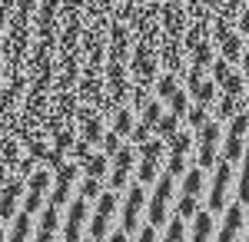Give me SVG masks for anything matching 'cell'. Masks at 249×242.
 <instances>
[{
  "instance_id": "14",
  "label": "cell",
  "mask_w": 249,
  "mask_h": 242,
  "mask_svg": "<svg viewBox=\"0 0 249 242\" xmlns=\"http://www.w3.org/2000/svg\"><path fill=\"white\" fill-rule=\"evenodd\" d=\"M219 86H223V93L243 96V93H246V73H243V70H230V73H226V80H223Z\"/></svg>"
},
{
  "instance_id": "25",
  "label": "cell",
  "mask_w": 249,
  "mask_h": 242,
  "mask_svg": "<svg viewBox=\"0 0 249 242\" xmlns=\"http://www.w3.org/2000/svg\"><path fill=\"white\" fill-rule=\"evenodd\" d=\"M136 239H143V242H153V239H160V232H156V225H153V223H146V219H143V225L136 229Z\"/></svg>"
},
{
  "instance_id": "16",
  "label": "cell",
  "mask_w": 249,
  "mask_h": 242,
  "mask_svg": "<svg viewBox=\"0 0 249 242\" xmlns=\"http://www.w3.org/2000/svg\"><path fill=\"white\" fill-rule=\"evenodd\" d=\"M239 53H243V34H230V37L219 43V56H226L230 63H236Z\"/></svg>"
},
{
  "instance_id": "9",
  "label": "cell",
  "mask_w": 249,
  "mask_h": 242,
  "mask_svg": "<svg viewBox=\"0 0 249 242\" xmlns=\"http://www.w3.org/2000/svg\"><path fill=\"white\" fill-rule=\"evenodd\" d=\"M153 90L160 100H170L176 90H179V73H173V70H166V73H160L153 80Z\"/></svg>"
},
{
  "instance_id": "11",
  "label": "cell",
  "mask_w": 249,
  "mask_h": 242,
  "mask_svg": "<svg viewBox=\"0 0 249 242\" xmlns=\"http://www.w3.org/2000/svg\"><path fill=\"white\" fill-rule=\"evenodd\" d=\"M160 116H163V100H160V96H150V100L143 103V110H140V123H146V126L153 130L156 123H160Z\"/></svg>"
},
{
  "instance_id": "2",
  "label": "cell",
  "mask_w": 249,
  "mask_h": 242,
  "mask_svg": "<svg viewBox=\"0 0 249 242\" xmlns=\"http://www.w3.org/2000/svg\"><path fill=\"white\" fill-rule=\"evenodd\" d=\"M230 186H232V159H216V176L210 189V212H223L230 206Z\"/></svg>"
},
{
  "instance_id": "12",
  "label": "cell",
  "mask_w": 249,
  "mask_h": 242,
  "mask_svg": "<svg viewBox=\"0 0 249 242\" xmlns=\"http://www.w3.org/2000/svg\"><path fill=\"white\" fill-rule=\"evenodd\" d=\"M183 120H186V126L196 133L199 126H203V123H206V120H210V106H206V103H193V106H186Z\"/></svg>"
},
{
  "instance_id": "29",
  "label": "cell",
  "mask_w": 249,
  "mask_h": 242,
  "mask_svg": "<svg viewBox=\"0 0 249 242\" xmlns=\"http://www.w3.org/2000/svg\"><path fill=\"white\" fill-rule=\"evenodd\" d=\"M246 239H249V232H246Z\"/></svg>"
},
{
  "instance_id": "26",
  "label": "cell",
  "mask_w": 249,
  "mask_h": 242,
  "mask_svg": "<svg viewBox=\"0 0 249 242\" xmlns=\"http://www.w3.org/2000/svg\"><path fill=\"white\" fill-rule=\"evenodd\" d=\"M236 27H239V34H249V3L239 7V14H236Z\"/></svg>"
},
{
  "instance_id": "28",
  "label": "cell",
  "mask_w": 249,
  "mask_h": 242,
  "mask_svg": "<svg viewBox=\"0 0 249 242\" xmlns=\"http://www.w3.org/2000/svg\"><path fill=\"white\" fill-rule=\"evenodd\" d=\"M243 96H246V110H249V86H246V93H243Z\"/></svg>"
},
{
  "instance_id": "6",
  "label": "cell",
  "mask_w": 249,
  "mask_h": 242,
  "mask_svg": "<svg viewBox=\"0 0 249 242\" xmlns=\"http://www.w3.org/2000/svg\"><path fill=\"white\" fill-rule=\"evenodd\" d=\"M179 179H183V192H190V196L199 199V192H203V186H206V169L203 166H190Z\"/></svg>"
},
{
  "instance_id": "23",
  "label": "cell",
  "mask_w": 249,
  "mask_h": 242,
  "mask_svg": "<svg viewBox=\"0 0 249 242\" xmlns=\"http://www.w3.org/2000/svg\"><path fill=\"white\" fill-rule=\"evenodd\" d=\"M226 123H230V133H236V136H246V133H249V110L232 113Z\"/></svg>"
},
{
  "instance_id": "24",
  "label": "cell",
  "mask_w": 249,
  "mask_h": 242,
  "mask_svg": "<svg viewBox=\"0 0 249 242\" xmlns=\"http://www.w3.org/2000/svg\"><path fill=\"white\" fill-rule=\"evenodd\" d=\"M166 103H170V110L176 113V116H183V113H186V106H190V90H176Z\"/></svg>"
},
{
  "instance_id": "5",
  "label": "cell",
  "mask_w": 249,
  "mask_h": 242,
  "mask_svg": "<svg viewBox=\"0 0 249 242\" xmlns=\"http://www.w3.org/2000/svg\"><path fill=\"white\" fill-rule=\"evenodd\" d=\"M213 110H216L213 116H216L219 123H226V120H230L232 113L246 110V100H243V96H232V93H223L219 100H216V103H213Z\"/></svg>"
},
{
  "instance_id": "4",
  "label": "cell",
  "mask_w": 249,
  "mask_h": 242,
  "mask_svg": "<svg viewBox=\"0 0 249 242\" xmlns=\"http://www.w3.org/2000/svg\"><path fill=\"white\" fill-rule=\"evenodd\" d=\"M213 223H216V219H213L210 209H196V216H193V229L186 232V236H190V239H196V242L213 239V232H216V229H213Z\"/></svg>"
},
{
  "instance_id": "13",
  "label": "cell",
  "mask_w": 249,
  "mask_h": 242,
  "mask_svg": "<svg viewBox=\"0 0 249 242\" xmlns=\"http://www.w3.org/2000/svg\"><path fill=\"white\" fill-rule=\"evenodd\" d=\"M199 143V153H196V166H203V169H210L216 166V139H196Z\"/></svg>"
},
{
  "instance_id": "8",
  "label": "cell",
  "mask_w": 249,
  "mask_h": 242,
  "mask_svg": "<svg viewBox=\"0 0 249 242\" xmlns=\"http://www.w3.org/2000/svg\"><path fill=\"white\" fill-rule=\"evenodd\" d=\"M186 56L193 60V67H196V70H203V67H210V60L216 56V43H213L210 37H206V40H199V43H196V47H193V50H190Z\"/></svg>"
},
{
  "instance_id": "27",
  "label": "cell",
  "mask_w": 249,
  "mask_h": 242,
  "mask_svg": "<svg viewBox=\"0 0 249 242\" xmlns=\"http://www.w3.org/2000/svg\"><path fill=\"white\" fill-rule=\"evenodd\" d=\"M239 63H243V73L249 76V47L243 50V53H239Z\"/></svg>"
},
{
  "instance_id": "30",
  "label": "cell",
  "mask_w": 249,
  "mask_h": 242,
  "mask_svg": "<svg viewBox=\"0 0 249 242\" xmlns=\"http://www.w3.org/2000/svg\"><path fill=\"white\" fill-rule=\"evenodd\" d=\"M246 80H249V76H246Z\"/></svg>"
},
{
  "instance_id": "18",
  "label": "cell",
  "mask_w": 249,
  "mask_h": 242,
  "mask_svg": "<svg viewBox=\"0 0 249 242\" xmlns=\"http://www.w3.org/2000/svg\"><path fill=\"white\" fill-rule=\"evenodd\" d=\"M196 209H199V199L190 196V192H183V196H179V203H176V216H179V219H193V216H196Z\"/></svg>"
},
{
  "instance_id": "21",
  "label": "cell",
  "mask_w": 249,
  "mask_h": 242,
  "mask_svg": "<svg viewBox=\"0 0 249 242\" xmlns=\"http://www.w3.org/2000/svg\"><path fill=\"white\" fill-rule=\"evenodd\" d=\"M186 169H190V163H186V153H170V159H166V173H170L173 179H179Z\"/></svg>"
},
{
  "instance_id": "17",
  "label": "cell",
  "mask_w": 249,
  "mask_h": 242,
  "mask_svg": "<svg viewBox=\"0 0 249 242\" xmlns=\"http://www.w3.org/2000/svg\"><path fill=\"white\" fill-rule=\"evenodd\" d=\"M243 136H236V133H230V136H226V139H223V156H226V159H232V163H239V159H243Z\"/></svg>"
},
{
  "instance_id": "20",
  "label": "cell",
  "mask_w": 249,
  "mask_h": 242,
  "mask_svg": "<svg viewBox=\"0 0 249 242\" xmlns=\"http://www.w3.org/2000/svg\"><path fill=\"white\" fill-rule=\"evenodd\" d=\"M239 163H243V176H239V192L236 196H239L243 206H249V149H243V159Z\"/></svg>"
},
{
  "instance_id": "3",
  "label": "cell",
  "mask_w": 249,
  "mask_h": 242,
  "mask_svg": "<svg viewBox=\"0 0 249 242\" xmlns=\"http://www.w3.org/2000/svg\"><path fill=\"white\" fill-rule=\"evenodd\" d=\"M243 223H246V212H243V203H232L223 209V225L213 232L216 239H223V242H232V239H239L243 236Z\"/></svg>"
},
{
  "instance_id": "7",
  "label": "cell",
  "mask_w": 249,
  "mask_h": 242,
  "mask_svg": "<svg viewBox=\"0 0 249 242\" xmlns=\"http://www.w3.org/2000/svg\"><path fill=\"white\" fill-rule=\"evenodd\" d=\"M136 183H143V186H150V183H156V176H160V159H150V156H140L136 159Z\"/></svg>"
},
{
  "instance_id": "15",
  "label": "cell",
  "mask_w": 249,
  "mask_h": 242,
  "mask_svg": "<svg viewBox=\"0 0 249 242\" xmlns=\"http://www.w3.org/2000/svg\"><path fill=\"white\" fill-rule=\"evenodd\" d=\"M179 120H183V116H176L173 110H163L160 123L153 126V136H163V139H166L170 133H176V130H179Z\"/></svg>"
},
{
  "instance_id": "1",
  "label": "cell",
  "mask_w": 249,
  "mask_h": 242,
  "mask_svg": "<svg viewBox=\"0 0 249 242\" xmlns=\"http://www.w3.org/2000/svg\"><path fill=\"white\" fill-rule=\"evenodd\" d=\"M173 183H176V179H173L170 173H160V176H156L153 199H150V206H146V223H153V225H166V219H170Z\"/></svg>"
},
{
  "instance_id": "10",
  "label": "cell",
  "mask_w": 249,
  "mask_h": 242,
  "mask_svg": "<svg viewBox=\"0 0 249 242\" xmlns=\"http://www.w3.org/2000/svg\"><path fill=\"white\" fill-rule=\"evenodd\" d=\"M163 143H166V149H170V153H190L193 143H196V136H193L190 130H176V133H170Z\"/></svg>"
},
{
  "instance_id": "19",
  "label": "cell",
  "mask_w": 249,
  "mask_h": 242,
  "mask_svg": "<svg viewBox=\"0 0 249 242\" xmlns=\"http://www.w3.org/2000/svg\"><path fill=\"white\" fill-rule=\"evenodd\" d=\"M186 219H179L176 212H173L170 219H166V232H163V239H170V242H176V239H186Z\"/></svg>"
},
{
  "instance_id": "22",
  "label": "cell",
  "mask_w": 249,
  "mask_h": 242,
  "mask_svg": "<svg viewBox=\"0 0 249 242\" xmlns=\"http://www.w3.org/2000/svg\"><path fill=\"white\" fill-rule=\"evenodd\" d=\"M230 70H232V63L226 60V56H213V60H210V73H213V80H216V86L226 80V73H230Z\"/></svg>"
}]
</instances>
